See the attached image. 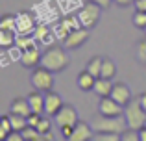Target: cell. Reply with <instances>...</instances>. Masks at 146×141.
Listing matches in <instances>:
<instances>
[{"mask_svg": "<svg viewBox=\"0 0 146 141\" xmlns=\"http://www.w3.org/2000/svg\"><path fill=\"white\" fill-rule=\"evenodd\" d=\"M98 113L107 115V117H120V115H124V106L118 104L111 95H109V97H100Z\"/></svg>", "mask_w": 146, "mask_h": 141, "instance_id": "52a82bcc", "label": "cell"}, {"mask_svg": "<svg viewBox=\"0 0 146 141\" xmlns=\"http://www.w3.org/2000/svg\"><path fill=\"white\" fill-rule=\"evenodd\" d=\"M43 119V113H37V112H32L28 115V124L33 128H37V124H39V121Z\"/></svg>", "mask_w": 146, "mask_h": 141, "instance_id": "d6a6232c", "label": "cell"}, {"mask_svg": "<svg viewBox=\"0 0 146 141\" xmlns=\"http://www.w3.org/2000/svg\"><path fill=\"white\" fill-rule=\"evenodd\" d=\"M144 33H146V28H144Z\"/></svg>", "mask_w": 146, "mask_h": 141, "instance_id": "ab89813d", "label": "cell"}, {"mask_svg": "<svg viewBox=\"0 0 146 141\" xmlns=\"http://www.w3.org/2000/svg\"><path fill=\"white\" fill-rule=\"evenodd\" d=\"M117 74V65H115V61L111 58H104L102 61V71H100V76H104V78H111L113 80V76Z\"/></svg>", "mask_w": 146, "mask_h": 141, "instance_id": "44dd1931", "label": "cell"}, {"mask_svg": "<svg viewBox=\"0 0 146 141\" xmlns=\"http://www.w3.org/2000/svg\"><path fill=\"white\" fill-rule=\"evenodd\" d=\"M56 123H57V126H74L76 123L80 121V117H78V112H76V108L72 104H63L61 106V110L56 113Z\"/></svg>", "mask_w": 146, "mask_h": 141, "instance_id": "ba28073f", "label": "cell"}, {"mask_svg": "<svg viewBox=\"0 0 146 141\" xmlns=\"http://www.w3.org/2000/svg\"><path fill=\"white\" fill-rule=\"evenodd\" d=\"M30 84L33 86V89L46 93L54 87V72L43 65H37L30 74Z\"/></svg>", "mask_w": 146, "mask_h": 141, "instance_id": "5b68a950", "label": "cell"}, {"mask_svg": "<svg viewBox=\"0 0 146 141\" xmlns=\"http://www.w3.org/2000/svg\"><path fill=\"white\" fill-rule=\"evenodd\" d=\"M139 102H141V106L146 110V93H143V95H139Z\"/></svg>", "mask_w": 146, "mask_h": 141, "instance_id": "f35d334b", "label": "cell"}, {"mask_svg": "<svg viewBox=\"0 0 146 141\" xmlns=\"http://www.w3.org/2000/svg\"><path fill=\"white\" fill-rule=\"evenodd\" d=\"M91 126H93L94 134H122V132L128 128V123H126L124 115L120 117H107L102 115V113H96V115L91 119Z\"/></svg>", "mask_w": 146, "mask_h": 141, "instance_id": "7a4b0ae2", "label": "cell"}, {"mask_svg": "<svg viewBox=\"0 0 146 141\" xmlns=\"http://www.w3.org/2000/svg\"><path fill=\"white\" fill-rule=\"evenodd\" d=\"M120 141H139V130L128 126V128H126V130L120 134Z\"/></svg>", "mask_w": 146, "mask_h": 141, "instance_id": "f546056e", "label": "cell"}, {"mask_svg": "<svg viewBox=\"0 0 146 141\" xmlns=\"http://www.w3.org/2000/svg\"><path fill=\"white\" fill-rule=\"evenodd\" d=\"M102 9H104L102 6H98V4H94V2H91V0H87V4L78 11V15H76V17H78V21H80V26L93 30L94 26L98 24V21H100Z\"/></svg>", "mask_w": 146, "mask_h": 141, "instance_id": "277c9868", "label": "cell"}, {"mask_svg": "<svg viewBox=\"0 0 146 141\" xmlns=\"http://www.w3.org/2000/svg\"><path fill=\"white\" fill-rule=\"evenodd\" d=\"M48 117H43V119L39 121V124H37V130H39L41 134H46V132H50V128H52V121H50Z\"/></svg>", "mask_w": 146, "mask_h": 141, "instance_id": "1f68e13d", "label": "cell"}, {"mask_svg": "<svg viewBox=\"0 0 146 141\" xmlns=\"http://www.w3.org/2000/svg\"><path fill=\"white\" fill-rule=\"evenodd\" d=\"M0 28H6V30H15L17 32V15H4L2 19H0Z\"/></svg>", "mask_w": 146, "mask_h": 141, "instance_id": "83f0119b", "label": "cell"}, {"mask_svg": "<svg viewBox=\"0 0 146 141\" xmlns=\"http://www.w3.org/2000/svg\"><path fill=\"white\" fill-rule=\"evenodd\" d=\"M91 2H94V4H98V6H102L104 9H109L111 4H115V0H91Z\"/></svg>", "mask_w": 146, "mask_h": 141, "instance_id": "e575fe53", "label": "cell"}, {"mask_svg": "<svg viewBox=\"0 0 146 141\" xmlns=\"http://www.w3.org/2000/svg\"><path fill=\"white\" fill-rule=\"evenodd\" d=\"M102 61H104L102 56H94V58H91L89 61H87L85 69L89 71L91 74H94V76L98 78V76H100V71H102Z\"/></svg>", "mask_w": 146, "mask_h": 141, "instance_id": "603a6c76", "label": "cell"}, {"mask_svg": "<svg viewBox=\"0 0 146 141\" xmlns=\"http://www.w3.org/2000/svg\"><path fill=\"white\" fill-rule=\"evenodd\" d=\"M76 84H78V87L82 91H93L94 89V84H96V76L91 74L87 69H83L78 74V78H76Z\"/></svg>", "mask_w": 146, "mask_h": 141, "instance_id": "2e32d148", "label": "cell"}, {"mask_svg": "<svg viewBox=\"0 0 146 141\" xmlns=\"http://www.w3.org/2000/svg\"><path fill=\"white\" fill-rule=\"evenodd\" d=\"M111 97H113L118 104L126 106L129 100H131V89H129V86L124 84V82H115L113 89H111Z\"/></svg>", "mask_w": 146, "mask_h": 141, "instance_id": "5bb4252c", "label": "cell"}, {"mask_svg": "<svg viewBox=\"0 0 146 141\" xmlns=\"http://www.w3.org/2000/svg\"><path fill=\"white\" fill-rule=\"evenodd\" d=\"M9 115V121H11V126H13V130H19V132H22L26 126H28V117H24V115H19V113H7Z\"/></svg>", "mask_w": 146, "mask_h": 141, "instance_id": "7402d4cb", "label": "cell"}, {"mask_svg": "<svg viewBox=\"0 0 146 141\" xmlns=\"http://www.w3.org/2000/svg\"><path fill=\"white\" fill-rule=\"evenodd\" d=\"M28 100H30V106H32V112H37V113H44V95L43 91H32L28 95Z\"/></svg>", "mask_w": 146, "mask_h": 141, "instance_id": "ac0fdd59", "label": "cell"}, {"mask_svg": "<svg viewBox=\"0 0 146 141\" xmlns=\"http://www.w3.org/2000/svg\"><path fill=\"white\" fill-rule=\"evenodd\" d=\"M41 58H43V52L37 47H32V48H26V50L21 52L19 61H21V65L26 67V69H35L37 65H41Z\"/></svg>", "mask_w": 146, "mask_h": 141, "instance_id": "9c48e42d", "label": "cell"}, {"mask_svg": "<svg viewBox=\"0 0 146 141\" xmlns=\"http://www.w3.org/2000/svg\"><path fill=\"white\" fill-rule=\"evenodd\" d=\"M133 24H135L137 28H141V30L146 28V11L135 9V15H133Z\"/></svg>", "mask_w": 146, "mask_h": 141, "instance_id": "f1b7e54d", "label": "cell"}, {"mask_svg": "<svg viewBox=\"0 0 146 141\" xmlns=\"http://www.w3.org/2000/svg\"><path fill=\"white\" fill-rule=\"evenodd\" d=\"M35 32V22H33V17L28 13V11H21L17 13V33L19 35H28V33Z\"/></svg>", "mask_w": 146, "mask_h": 141, "instance_id": "8fae6325", "label": "cell"}, {"mask_svg": "<svg viewBox=\"0 0 146 141\" xmlns=\"http://www.w3.org/2000/svg\"><path fill=\"white\" fill-rule=\"evenodd\" d=\"M80 21H78V17H65V19H61L59 22L56 24V37L63 43L65 39H67V35L72 32V30H76V28H80Z\"/></svg>", "mask_w": 146, "mask_h": 141, "instance_id": "30bf717a", "label": "cell"}, {"mask_svg": "<svg viewBox=\"0 0 146 141\" xmlns=\"http://www.w3.org/2000/svg\"><path fill=\"white\" fill-rule=\"evenodd\" d=\"M41 65L50 69L52 72H61L68 67V56H67V48L63 45H50L46 50L43 52L41 58Z\"/></svg>", "mask_w": 146, "mask_h": 141, "instance_id": "6da1fadb", "label": "cell"}, {"mask_svg": "<svg viewBox=\"0 0 146 141\" xmlns=\"http://www.w3.org/2000/svg\"><path fill=\"white\" fill-rule=\"evenodd\" d=\"M17 35H19V33L15 32V30L0 28V47H2V48L15 47V43H17Z\"/></svg>", "mask_w": 146, "mask_h": 141, "instance_id": "d6986e66", "label": "cell"}, {"mask_svg": "<svg viewBox=\"0 0 146 141\" xmlns=\"http://www.w3.org/2000/svg\"><path fill=\"white\" fill-rule=\"evenodd\" d=\"M93 126H91V123H85V121H78V123L74 124V132H72V136L68 138V141H89L93 139Z\"/></svg>", "mask_w": 146, "mask_h": 141, "instance_id": "7c38bea8", "label": "cell"}, {"mask_svg": "<svg viewBox=\"0 0 146 141\" xmlns=\"http://www.w3.org/2000/svg\"><path fill=\"white\" fill-rule=\"evenodd\" d=\"M32 47H37V39L33 33H28V35H17V43H15V48L19 50H26V48H32Z\"/></svg>", "mask_w": 146, "mask_h": 141, "instance_id": "ffe728a7", "label": "cell"}, {"mask_svg": "<svg viewBox=\"0 0 146 141\" xmlns=\"http://www.w3.org/2000/svg\"><path fill=\"white\" fill-rule=\"evenodd\" d=\"M89 35H91L89 28H83V26H80V28L72 30V32L67 35V39H65L61 45H63L67 50H76V48L83 47V43L89 39Z\"/></svg>", "mask_w": 146, "mask_h": 141, "instance_id": "8992f818", "label": "cell"}, {"mask_svg": "<svg viewBox=\"0 0 146 141\" xmlns=\"http://www.w3.org/2000/svg\"><path fill=\"white\" fill-rule=\"evenodd\" d=\"M59 130H61V136H63V138L68 141V138H70L72 132H74V126H61Z\"/></svg>", "mask_w": 146, "mask_h": 141, "instance_id": "836d02e7", "label": "cell"}, {"mask_svg": "<svg viewBox=\"0 0 146 141\" xmlns=\"http://www.w3.org/2000/svg\"><path fill=\"white\" fill-rule=\"evenodd\" d=\"M135 58L141 65H146V37L141 41H137V47H135Z\"/></svg>", "mask_w": 146, "mask_h": 141, "instance_id": "4316f807", "label": "cell"}, {"mask_svg": "<svg viewBox=\"0 0 146 141\" xmlns=\"http://www.w3.org/2000/svg\"><path fill=\"white\" fill-rule=\"evenodd\" d=\"M9 112H11V113H19V115L28 117L30 113H32V106H30L28 97H26V98H22V97L13 98V100H11V104H9Z\"/></svg>", "mask_w": 146, "mask_h": 141, "instance_id": "9a60e30c", "label": "cell"}, {"mask_svg": "<svg viewBox=\"0 0 146 141\" xmlns=\"http://www.w3.org/2000/svg\"><path fill=\"white\" fill-rule=\"evenodd\" d=\"M22 136H24V141H44V136L37 128L30 126V124L22 130Z\"/></svg>", "mask_w": 146, "mask_h": 141, "instance_id": "d4e9b609", "label": "cell"}, {"mask_svg": "<svg viewBox=\"0 0 146 141\" xmlns=\"http://www.w3.org/2000/svg\"><path fill=\"white\" fill-rule=\"evenodd\" d=\"M33 35H35L37 43H44V41H50L52 33H50V28H48L46 24H37V26H35V32H33Z\"/></svg>", "mask_w": 146, "mask_h": 141, "instance_id": "cb8c5ba5", "label": "cell"}, {"mask_svg": "<svg viewBox=\"0 0 146 141\" xmlns=\"http://www.w3.org/2000/svg\"><path fill=\"white\" fill-rule=\"evenodd\" d=\"M93 139H96V141H118L120 139V134H109V132H106V134L93 136Z\"/></svg>", "mask_w": 146, "mask_h": 141, "instance_id": "4dcf8cb0", "label": "cell"}, {"mask_svg": "<svg viewBox=\"0 0 146 141\" xmlns=\"http://www.w3.org/2000/svg\"><path fill=\"white\" fill-rule=\"evenodd\" d=\"M61 106H63V100H61V97L56 91L50 89V91L44 93V113H46V115L54 117L61 110Z\"/></svg>", "mask_w": 146, "mask_h": 141, "instance_id": "4fadbf2b", "label": "cell"}, {"mask_svg": "<svg viewBox=\"0 0 146 141\" xmlns=\"http://www.w3.org/2000/svg\"><path fill=\"white\" fill-rule=\"evenodd\" d=\"M13 132V126H11V121H9V115H2L0 119V139L6 141V138Z\"/></svg>", "mask_w": 146, "mask_h": 141, "instance_id": "484cf974", "label": "cell"}, {"mask_svg": "<svg viewBox=\"0 0 146 141\" xmlns=\"http://www.w3.org/2000/svg\"><path fill=\"white\" fill-rule=\"evenodd\" d=\"M124 119L128 123V126L135 128V130H141L143 126H146V110L141 106L139 97L129 100L124 106Z\"/></svg>", "mask_w": 146, "mask_h": 141, "instance_id": "3957f363", "label": "cell"}, {"mask_svg": "<svg viewBox=\"0 0 146 141\" xmlns=\"http://www.w3.org/2000/svg\"><path fill=\"white\" fill-rule=\"evenodd\" d=\"M135 9H141V11H146V0H135L133 2Z\"/></svg>", "mask_w": 146, "mask_h": 141, "instance_id": "d590c367", "label": "cell"}, {"mask_svg": "<svg viewBox=\"0 0 146 141\" xmlns=\"http://www.w3.org/2000/svg\"><path fill=\"white\" fill-rule=\"evenodd\" d=\"M135 0H115V4L117 6H122V7H126V6H129V4H133Z\"/></svg>", "mask_w": 146, "mask_h": 141, "instance_id": "8d00e7d4", "label": "cell"}, {"mask_svg": "<svg viewBox=\"0 0 146 141\" xmlns=\"http://www.w3.org/2000/svg\"><path fill=\"white\" fill-rule=\"evenodd\" d=\"M111 89H113V82L111 78H104V76H98L96 78V84H94V93L98 97H109L111 95Z\"/></svg>", "mask_w": 146, "mask_h": 141, "instance_id": "e0dca14e", "label": "cell"}, {"mask_svg": "<svg viewBox=\"0 0 146 141\" xmlns=\"http://www.w3.org/2000/svg\"><path fill=\"white\" fill-rule=\"evenodd\" d=\"M139 141H146V126H143L139 130Z\"/></svg>", "mask_w": 146, "mask_h": 141, "instance_id": "74e56055", "label": "cell"}]
</instances>
